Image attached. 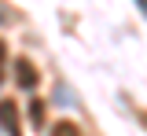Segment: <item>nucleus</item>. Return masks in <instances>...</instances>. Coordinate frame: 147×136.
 <instances>
[{"label": "nucleus", "instance_id": "f03ea898", "mask_svg": "<svg viewBox=\"0 0 147 136\" xmlns=\"http://www.w3.org/2000/svg\"><path fill=\"white\" fill-rule=\"evenodd\" d=\"M15 85L18 88H37V70H33V63L30 59H15Z\"/></svg>", "mask_w": 147, "mask_h": 136}, {"label": "nucleus", "instance_id": "423d86ee", "mask_svg": "<svg viewBox=\"0 0 147 136\" xmlns=\"http://www.w3.org/2000/svg\"><path fill=\"white\" fill-rule=\"evenodd\" d=\"M136 4H140V7H144V11H147V0H136Z\"/></svg>", "mask_w": 147, "mask_h": 136}, {"label": "nucleus", "instance_id": "f257e3e1", "mask_svg": "<svg viewBox=\"0 0 147 136\" xmlns=\"http://www.w3.org/2000/svg\"><path fill=\"white\" fill-rule=\"evenodd\" d=\"M0 129L7 136H22V121H18L15 99H0Z\"/></svg>", "mask_w": 147, "mask_h": 136}, {"label": "nucleus", "instance_id": "20e7f679", "mask_svg": "<svg viewBox=\"0 0 147 136\" xmlns=\"http://www.w3.org/2000/svg\"><path fill=\"white\" fill-rule=\"evenodd\" d=\"M30 118H33L37 129H44V103H40V99H33V103H30Z\"/></svg>", "mask_w": 147, "mask_h": 136}, {"label": "nucleus", "instance_id": "7ed1b4c3", "mask_svg": "<svg viewBox=\"0 0 147 136\" xmlns=\"http://www.w3.org/2000/svg\"><path fill=\"white\" fill-rule=\"evenodd\" d=\"M48 136H81V129H77L74 121H59V125L48 129Z\"/></svg>", "mask_w": 147, "mask_h": 136}, {"label": "nucleus", "instance_id": "39448f33", "mask_svg": "<svg viewBox=\"0 0 147 136\" xmlns=\"http://www.w3.org/2000/svg\"><path fill=\"white\" fill-rule=\"evenodd\" d=\"M4 70H7V44L0 40V81H4Z\"/></svg>", "mask_w": 147, "mask_h": 136}]
</instances>
